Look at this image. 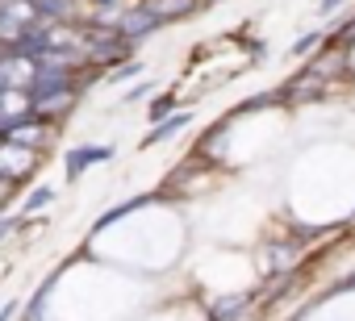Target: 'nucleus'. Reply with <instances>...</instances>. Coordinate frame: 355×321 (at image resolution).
Masks as SVG:
<instances>
[{"instance_id":"1","label":"nucleus","mask_w":355,"mask_h":321,"mask_svg":"<svg viewBox=\"0 0 355 321\" xmlns=\"http://www.w3.org/2000/svg\"><path fill=\"white\" fill-rule=\"evenodd\" d=\"M34 26H38V13L30 0H0V42L5 46H17Z\"/></svg>"},{"instance_id":"2","label":"nucleus","mask_w":355,"mask_h":321,"mask_svg":"<svg viewBox=\"0 0 355 321\" xmlns=\"http://www.w3.org/2000/svg\"><path fill=\"white\" fill-rule=\"evenodd\" d=\"M0 134H5V142H9V146H21V150H34V146H42V142L51 138V129H46L38 117H21V121L5 125Z\"/></svg>"},{"instance_id":"3","label":"nucleus","mask_w":355,"mask_h":321,"mask_svg":"<svg viewBox=\"0 0 355 321\" xmlns=\"http://www.w3.org/2000/svg\"><path fill=\"white\" fill-rule=\"evenodd\" d=\"M109 158H113V146H80V150L67 154V176L80 180L92 163H109Z\"/></svg>"},{"instance_id":"4","label":"nucleus","mask_w":355,"mask_h":321,"mask_svg":"<svg viewBox=\"0 0 355 321\" xmlns=\"http://www.w3.org/2000/svg\"><path fill=\"white\" fill-rule=\"evenodd\" d=\"M76 104V88H63V92H46V96H30V117H55L63 109Z\"/></svg>"},{"instance_id":"5","label":"nucleus","mask_w":355,"mask_h":321,"mask_svg":"<svg viewBox=\"0 0 355 321\" xmlns=\"http://www.w3.org/2000/svg\"><path fill=\"white\" fill-rule=\"evenodd\" d=\"M159 30V21L146 13V9H130L121 21H117V34L125 38V42H138V38H146V34H155Z\"/></svg>"},{"instance_id":"6","label":"nucleus","mask_w":355,"mask_h":321,"mask_svg":"<svg viewBox=\"0 0 355 321\" xmlns=\"http://www.w3.org/2000/svg\"><path fill=\"white\" fill-rule=\"evenodd\" d=\"M142 9L163 26V21H184V17L197 9V0H146Z\"/></svg>"},{"instance_id":"7","label":"nucleus","mask_w":355,"mask_h":321,"mask_svg":"<svg viewBox=\"0 0 355 321\" xmlns=\"http://www.w3.org/2000/svg\"><path fill=\"white\" fill-rule=\"evenodd\" d=\"M30 5H34L38 21H63V17H71L76 0H30Z\"/></svg>"},{"instance_id":"8","label":"nucleus","mask_w":355,"mask_h":321,"mask_svg":"<svg viewBox=\"0 0 355 321\" xmlns=\"http://www.w3.org/2000/svg\"><path fill=\"white\" fill-rule=\"evenodd\" d=\"M189 121H193V113H175L171 121H159V125L146 134V146H155V142H163V138H171V134H180Z\"/></svg>"},{"instance_id":"9","label":"nucleus","mask_w":355,"mask_h":321,"mask_svg":"<svg viewBox=\"0 0 355 321\" xmlns=\"http://www.w3.org/2000/svg\"><path fill=\"white\" fill-rule=\"evenodd\" d=\"M243 309H247V296H239V292H234V296H222V300L214 304V313H209V317H214V321H234Z\"/></svg>"},{"instance_id":"10","label":"nucleus","mask_w":355,"mask_h":321,"mask_svg":"<svg viewBox=\"0 0 355 321\" xmlns=\"http://www.w3.org/2000/svg\"><path fill=\"white\" fill-rule=\"evenodd\" d=\"M138 205H142V196H134V201H125V205H117V209H109V213H105V217L96 221V230H105V226H113V221H121V217H125V213H134Z\"/></svg>"},{"instance_id":"11","label":"nucleus","mask_w":355,"mask_h":321,"mask_svg":"<svg viewBox=\"0 0 355 321\" xmlns=\"http://www.w3.org/2000/svg\"><path fill=\"white\" fill-rule=\"evenodd\" d=\"M46 296H51V284H42V292L30 300V309H26V321H42V309H46Z\"/></svg>"},{"instance_id":"12","label":"nucleus","mask_w":355,"mask_h":321,"mask_svg":"<svg viewBox=\"0 0 355 321\" xmlns=\"http://www.w3.org/2000/svg\"><path fill=\"white\" fill-rule=\"evenodd\" d=\"M51 201H55V192H51V188H42V192H30V201H26V213L42 209V205H51Z\"/></svg>"},{"instance_id":"13","label":"nucleus","mask_w":355,"mask_h":321,"mask_svg":"<svg viewBox=\"0 0 355 321\" xmlns=\"http://www.w3.org/2000/svg\"><path fill=\"white\" fill-rule=\"evenodd\" d=\"M171 104H175V96H159V100L150 104V117H163V113H167Z\"/></svg>"},{"instance_id":"14","label":"nucleus","mask_w":355,"mask_h":321,"mask_svg":"<svg viewBox=\"0 0 355 321\" xmlns=\"http://www.w3.org/2000/svg\"><path fill=\"white\" fill-rule=\"evenodd\" d=\"M309 46H318V34H305V38H297V46H293V55H305Z\"/></svg>"},{"instance_id":"15","label":"nucleus","mask_w":355,"mask_h":321,"mask_svg":"<svg viewBox=\"0 0 355 321\" xmlns=\"http://www.w3.org/2000/svg\"><path fill=\"white\" fill-rule=\"evenodd\" d=\"M5 92H13V80H9V71H5V63H0V96Z\"/></svg>"},{"instance_id":"16","label":"nucleus","mask_w":355,"mask_h":321,"mask_svg":"<svg viewBox=\"0 0 355 321\" xmlns=\"http://www.w3.org/2000/svg\"><path fill=\"white\" fill-rule=\"evenodd\" d=\"M343 42H347V46L355 42V21H351V26H343Z\"/></svg>"},{"instance_id":"17","label":"nucleus","mask_w":355,"mask_h":321,"mask_svg":"<svg viewBox=\"0 0 355 321\" xmlns=\"http://www.w3.org/2000/svg\"><path fill=\"white\" fill-rule=\"evenodd\" d=\"M13 313H17V304H5V313H0V321H9Z\"/></svg>"},{"instance_id":"18","label":"nucleus","mask_w":355,"mask_h":321,"mask_svg":"<svg viewBox=\"0 0 355 321\" xmlns=\"http://www.w3.org/2000/svg\"><path fill=\"white\" fill-rule=\"evenodd\" d=\"M334 5H343V0H322V9H334Z\"/></svg>"},{"instance_id":"19","label":"nucleus","mask_w":355,"mask_h":321,"mask_svg":"<svg viewBox=\"0 0 355 321\" xmlns=\"http://www.w3.org/2000/svg\"><path fill=\"white\" fill-rule=\"evenodd\" d=\"M96 5H113V0H96Z\"/></svg>"}]
</instances>
